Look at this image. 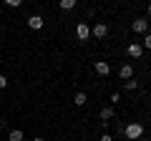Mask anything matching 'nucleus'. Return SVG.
I'll use <instances>...</instances> for the list:
<instances>
[{
    "instance_id": "obj_1",
    "label": "nucleus",
    "mask_w": 151,
    "mask_h": 141,
    "mask_svg": "<svg viewBox=\"0 0 151 141\" xmlns=\"http://www.w3.org/2000/svg\"><path fill=\"white\" fill-rule=\"evenodd\" d=\"M124 134H126V139H139L141 134H144V126L141 124H129V126H124Z\"/></svg>"
},
{
    "instance_id": "obj_2",
    "label": "nucleus",
    "mask_w": 151,
    "mask_h": 141,
    "mask_svg": "<svg viewBox=\"0 0 151 141\" xmlns=\"http://www.w3.org/2000/svg\"><path fill=\"white\" fill-rule=\"evenodd\" d=\"M131 28H134L136 33H149V20H146V18H136Z\"/></svg>"
},
{
    "instance_id": "obj_3",
    "label": "nucleus",
    "mask_w": 151,
    "mask_h": 141,
    "mask_svg": "<svg viewBox=\"0 0 151 141\" xmlns=\"http://www.w3.org/2000/svg\"><path fill=\"white\" fill-rule=\"evenodd\" d=\"M76 33H78V38H81V40L91 38V28H88L86 23H78V25H76Z\"/></svg>"
},
{
    "instance_id": "obj_4",
    "label": "nucleus",
    "mask_w": 151,
    "mask_h": 141,
    "mask_svg": "<svg viewBox=\"0 0 151 141\" xmlns=\"http://www.w3.org/2000/svg\"><path fill=\"white\" fill-rule=\"evenodd\" d=\"M126 50H129L131 58H141V53H144V45H141V43H129V48H126Z\"/></svg>"
},
{
    "instance_id": "obj_5",
    "label": "nucleus",
    "mask_w": 151,
    "mask_h": 141,
    "mask_svg": "<svg viewBox=\"0 0 151 141\" xmlns=\"http://www.w3.org/2000/svg\"><path fill=\"white\" fill-rule=\"evenodd\" d=\"M93 35H96V38H106V33H108V25L106 23H96V28H93Z\"/></svg>"
},
{
    "instance_id": "obj_6",
    "label": "nucleus",
    "mask_w": 151,
    "mask_h": 141,
    "mask_svg": "<svg viewBox=\"0 0 151 141\" xmlns=\"http://www.w3.org/2000/svg\"><path fill=\"white\" fill-rule=\"evenodd\" d=\"M119 76L124 78V81H131V76H134V68H131L129 63H124V65L119 68Z\"/></svg>"
},
{
    "instance_id": "obj_7",
    "label": "nucleus",
    "mask_w": 151,
    "mask_h": 141,
    "mask_svg": "<svg viewBox=\"0 0 151 141\" xmlns=\"http://www.w3.org/2000/svg\"><path fill=\"white\" fill-rule=\"evenodd\" d=\"M28 25H30L33 30H40V28H43V18L40 15H30L28 18Z\"/></svg>"
},
{
    "instance_id": "obj_8",
    "label": "nucleus",
    "mask_w": 151,
    "mask_h": 141,
    "mask_svg": "<svg viewBox=\"0 0 151 141\" xmlns=\"http://www.w3.org/2000/svg\"><path fill=\"white\" fill-rule=\"evenodd\" d=\"M96 73L98 76H108V73H111V65H108L106 60H98L96 63Z\"/></svg>"
},
{
    "instance_id": "obj_9",
    "label": "nucleus",
    "mask_w": 151,
    "mask_h": 141,
    "mask_svg": "<svg viewBox=\"0 0 151 141\" xmlns=\"http://www.w3.org/2000/svg\"><path fill=\"white\" fill-rule=\"evenodd\" d=\"M111 119H113V109H103V111H101V124L106 126Z\"/></svg>"
},
{
    "instance_id": "obj_10",
    "label": "nucleus",
    "mask_w": 151,
    "mask_h": 141,
    "mask_svg": "<svg viewBox=\"0 0 151 141\" xmlns=\"http://www.w3.org/2000/svg\"><path fill=\"white\" fill-rule=\"evenodd\" d=\"M58 8H60V10H73V8H76V0H60Z\"/></svg>"
},
{
    "instance_id": "obj_11",
    "label": "nucleus",
    "mask_w": 151,
    "mask_h": 141,
    "mask_svg": "<svg viewBox=\"0 0 151 141\" xmlns=\"http://www.w3.org/2000/svg\"><path fill=\"white\" fill-rule=\"evenodd\" d=\"M8 139H10V141H23V131H20V129H13Z\"/></svg>"
},
{
    "instance_id": "obj_12",
    "label": "nucleus",
    "mask_w": 151,
    "mask_h": 141,
    "mask_svg": "<svg viewBox=\"0 0 151 141\" xmlns=\"http://www.w3.org/2000/svg\"><path fill=\"white\" fill-rule=\"evenodd\" d=\"M73 103H76V106H86V93H76Z\"/></svg>"
},
{
    "instance_id": "obj_13",
    "label": "nucleus",
    "mask_w": 151,
    "mask_h": 141,
    "mask_svg": "<svg viewBox=\"0 0 151 141\" xmlns=\"http://www.w3.org/2000/svg\"><path fill=\"white\" fill-rule=\"evenodd\" d=\"M144 45H146V48H151V33H146V38H144Z\"/></svg>"
},
{
    "instance_id": "obj_14",
    "label": "nucleus",
    "mask_w": 151,
    "mask_h": 141,
    "mask_svg": "<svg viewBox=\"0 0 151 141\" xmlns=\"http://www.w3.org/2000/svg\"><path fill=\"white\" fill-rule=\"evenodd\" d=\"M5 86H8V78L3 76V73H0V88H5Z\"/></svg>"
},
{
    "instance_id": "obj_15",
    "label": "nucleus",
    "mask_w": 151,
    "mask_h": 141,
    "mask_svg": "<svg viewBox=\"0 0 151 141\" xmlns=\"http://www.w3.org/2000/svg\"><path fill=\"white\" fill-rule=\"evenodd\" d=\"M101 141H113V139H111L108 134H103V136H101Z\"/></svg>"
},
{
    "instance_id": "obj_16",
    "label": "nucleus",
    "mask_w": 151,
    "mask_h": 141,
    "mask_svg": "<svg viewBox=\"0 0 151 141\" xmlns=\"http://www.w3.org/2000/svg\"><path fill=\"white\" fill-rule=\"evenodd\" d=\"M33 141H45V139H43V136H35V139H33Z\"/></svg>"
},
{
    "instance_id": "obj_17",
    "label": "nucleus",
    "mask_w": 151,
    "mask_h": 141,
    "mask_svg": "<svg viewBox=\"0 0 151 141\" xmlns=\"http://www.w3.org/2000/svg\"><path fill=\"white\" fill-rule=\"evenodd\" d=\"M0 129H3V121H0Z\"/></svg>"
},
{
    "instance_id": "obj_18",
    "label": "nucleus",
    "mask_w": 151,
    "mask_h": 141,
    "mask_svg": "<svg viewBox=\"0 0 151 141\" xmlns=\"http://www.w3.org/2000/svg\"><path fill=\"white\" fill-rule=\"evenodd\" d=\"M149 13H151V5H149Z\"/></svg>"
}]
</instances>
